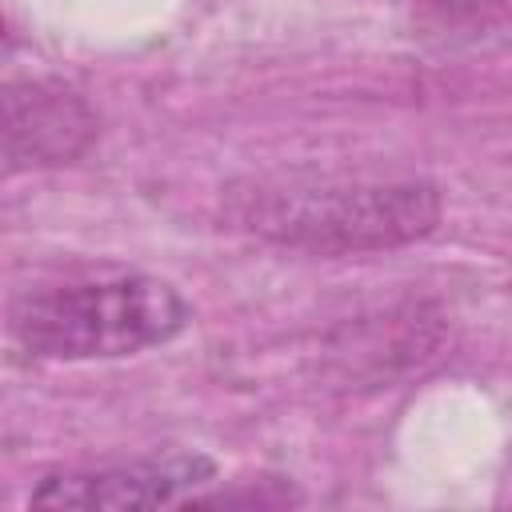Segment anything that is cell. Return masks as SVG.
<instances>
[{"mask_svg":"<svg viewBox=\"0 0 512 512\" xmlns=\"http://www.w3.org/2000/svg\"><path fill=\"white\" fill-rule=\"evenodd\" d=\"M192 304L156 276L108 272L44 284L16 296L8 312L12 336L48 360H108L156 348L180 336Z\"/></svg>","mask_w":512,"mask_h":512,"instance_id":"cell-1","label":"cell"},{"mask_svg":"<svg viewBox=\"0 0 512 512\" xmlns=\"http://www.w3.org/2000/svg\"><path fill=\"white\" fill-rule=\"evenodd\" d=\"M440 220V192L428 180H312L256 188L244 224L268 240L312 252L396 248Z\"/></svg>","mask_w":512,"mask_h":512,"instance_id":"cell-2","label":"cell"},{"mask_svg":"<svg viewBox=\"0 0 512 512\" xmlns=\"http://www.w3.org/2000/svg\"><path fill=\"white\" fill-rule=\"evenodd\" d=\"M216 480V464L200 452H172L156 460L52 472L32 488L40 508H160L188 504L200 484Z\"/></svg>","mask_w":512,"mask_h":512,"instance_id":"cell-3","label":"cell"},{"mask_svg":"<svg viewBox=\"0 0 512 512\" xmlns=\"http://www.w3.org/2000/svg\"><path fill=\"white\" fill-rule=\"evenodd\" d=\"M92 136V112L56 84H12L4 96L8 172L24 164H56L76 156Z\"/></svg>","mask_w":512,"mask_h":512,"instance_id":"cell-4","label":"cell"}]
</instances>
